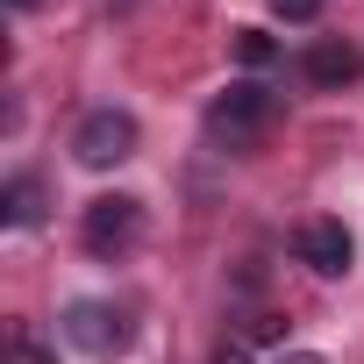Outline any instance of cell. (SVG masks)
Masks as SVG:
<instances>
[{"label":"cell","mask_w":364,"mask_h":364,"mask_svg":"<svg viewBox=\"0 0 364 364\" xmlns=\"http://www.w3.org/2000/svg\"><path fill=\"white\" fill-rule=\"evenodd\" d=\"M279 22H321V0H272Z\"/></svg>","instance_id":"obj_10"},{"label":"cell","mask_w":364,"mask_h":364,"mask_svg":"<svg viewBox=\"0 0 364 364\" xmlns=\"http://www.w3.org/2000/svg\"><path fill=\"white\" fill-rule=\"evenodd\" d=\"M229 50H236V65H243V72H264V65H279V43H272L264 29H236V36H229Z\"/></svg>","instance_id":"obj_8"},{"label":"cell","mask_w":364,"mask_h":364,"mask_svg":"<svg viewBox=\"0 0 364 364\" xmlns=\"http://www.w3.org/2000/svg\"><path fill=\"white\" fill-rule=\"evenodd\" d=\"M72 157L93 164V171L129 164V157H136V114H122V107H93V114L72 129Z\"/></svg>","instance_id":"obj_3"},{"label":"cell","mask_w":364,"mask_h":364,"mask_svg":"<svg viewBox=\"0 0 364 364\" xmlns=\"http://www.w3.org/2000/svg\"><path fill=\"white\" fill-rule=\"evenodd\" d=\"M279 364H328V357H321V350H286Z\"/></svg>","instance_id":"obj_13"},{"label":"cell","mask_w":364,"mask_h":364,"mask_svg":"<svg viewBox=\"0 0 364 364\" xmlns=\"http://www.w3.org/2000/svg\"><path fill=\"white\" fill-rule=\"evenodd\" d=\"M293 250H300V264H307V272H321V279H343V272H350V257H357V243H350V229H343V222H328V215H314V222H300V236H293Z\"/></svg>","instance_id":"obj_5"},{"label":"cell","mask_w":364,"mask_h":364,"mask_svg":"<svg viewBox=\"0 0 364 364\" xmlns=\"http://www.w3.org/2000/svg\"><path fill=\"white\" fill-rule=\"evenodd\" d=\"M215 364H250V350H243V343H222V350H215Z\"/></svg>","instance_id":"obj_12"},{"label":"cell","mask_w":364,"mask_h":364,"mask_svg":"<svg viewBox=\"0 0 364 364\" xmlns=\"http://www.w3.org/2000/svg\"><path fill=\"white\" fill-rule=\"evenodd\" d=\"M307 79H314V86H350V79H364V50L343 43V36H321V43L307 50Z\"/></svg>","instance_id":"obj_6"},{"label":"cell","mask_w":364,"mask_h":364,"mask_svg":"<svg viewBox=\"0 0 364 364\" xmlns=\"http://www.w3.org/2000/svg\"><path fill=\"white\" fill-rule=\"evenodd\" d=\"M250 336H257V343H279V336H286V321H279V314H257V321H250Z\"/></svg>","instance_id":"obj_11"},{"label":"cell","mask_w":364,"mask_h":364,"mask_svg":"<svg viewBox=\"0 0 364 364\" xmlns=\"http://www.w3.org/2000/svg\"><path fill=\"white\" fill-rule=\"evenodd\" d=\"M65 336H72L86 357H114V350L129 343V314L107 307V300H72V307H65Z\"/></svg>","instance_id":"obj_4"},{"label":"cell","mask_w":364,"mask_h":364,"mask_svg":"<svg viewBox=\"0 0 364 364\" xmlns=\"http://www.w3.org/2000/svg\"><path fill=\"white\" fill-rule=\"evenodd\" d=\"M15 8H36V0H15Z\"/></svg>","instance_id":"obj_14"},{"label":"cell","mask_w":364,"mask_h":364,"mask_svg":"<svg viewBox=\"0 0 364 364\" xmlns=\"http://www.w3.org/2000/svg\"><path fill=\"white\" fill-rule=\"evenodd\" d=\"M272 122H279V93L257 86V79H236L229 93L208 100V136H215L222 150H257V143L272 136Z\"/></svg>","instance_id":"obj_1"},{"label":"cell","mask_w":364,"mask_h":364,"mask_svg":"<svg viewBox=\"0 0 364 364\" xmlns=\"http://www.w3.org/2000/svg\"><path fill=\"white\" fill-rule=\"evenodd\" d=\"M79 236H86L93 257H129V250L143 243V200H129V193H100V200H86Z\"/></svg>","instance_id":"obj_2"},{"label":"cell","mask_w":364,"mask_h":364,"mask_svg":"<svg viewBox=\"0 0 364 364\" xmlns=\"http://www.w3.org/2000/svg\"><path fill=\"white\" fill-rule=\"evenodd\" d=\"M8 364H58V350H50L29 321H8Z\"/></svg>","instance_id":"obj_9"},{"label":"cell","mask_w":364,"mask_h":364,"mask_svg":"<svg viewBox=\"0 0 364 364\" xmlns=\"http://www.w3.org/2000/svg\"><path fill=\"white\" fill-rule=\"evenodd\" d=\"M0 222L8 229H36L43 222V178H8V193H0Z\"/></svg>","instance_id":"obj_7"}]
</instances>
